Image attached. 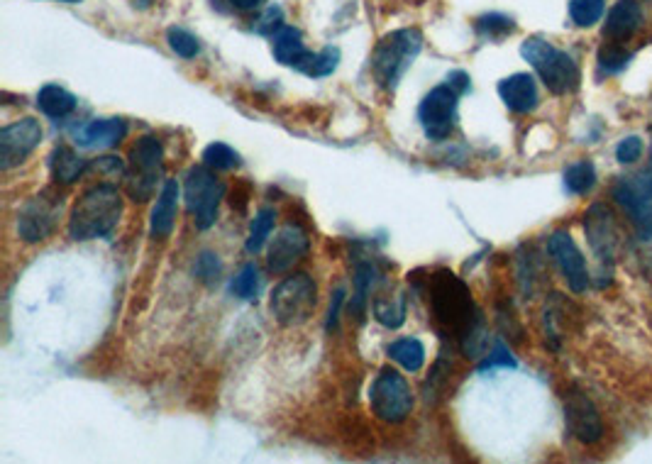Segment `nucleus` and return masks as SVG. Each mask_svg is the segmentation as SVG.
<instances>
[{
	"instance_id": "nucleus-1",
	"label": "nucleus",
	"mask_w": 652,
	"mask_h": 464,
	"mask_svg": "<svg viewBox=\"0 0 652 464\" xmlns=\"http://www.w3.org/2000/svg\"><path fill=\"white\" fill-rule=\"evenodd\" d=\"M430 311L442 333L462 342L464 352H477L474 340L482 338V318L474 308L472 294L460 276L438 272L430 281Z\"/></svg>"
},
{
	"instance_id": "nucleus-2",
	"label": "nucleus",
	"mask_w": 652,
	"mask_h": 464,
	"mask_svg": "<svg viewBox=\"0 0 652 464\" xmlns=\"http://www.w3.org/2000/svg\"><path fill=\"white\" fill-rule=\"evenodd\" d=\"M120 215H123V196H120V191L113 184L93 186L71 208V240L86 242L108 237L110 232L118 228Z\"/></svg>"
},
{
	"instance_id": "nucleus-3",
	"label": "nucleus",
	"mask_w": 652,
	"mask_h": 464,
	"mask_svg": "<svg viewBox=\"0 0 652 464\" xmlns=\"http://www.w3.org/2000/svg\"><path fill=\"white\" fill-rule=\"evenodd\" d=\"M423 35L416 27H406V30H396L386 35L372 54V74L379 88L394 93L399 88L406 71L411 69L413 59L421 54Z\"/></svg>"
},
{
	"instance_id": "nucleus-4",
	"label": "nucleus",
	"mask_w": 652,
	"mask_h": 464,
	"mask_svg": "<svg viewBox=\"0 0 652 464\" xmlns=\"http://www.w3.org/2000/svg\"><path fill=\"white\" fill-rule=\"evenodd\" d=\"M521 54L555 96L577 91L579 79H582L579 66L567 52L557 49L555 44L543 40V37H528L521 44Z\"/></svg>"
},
{
	"instance_id": "nucleus-5",
	"label": "nucleus",
	"mask_w": 652,
	"mask_h": 464,
	"mask_svg": "<svg viewBox=\"0 0 652 464\" xmlns=\"http://www.w3.org/2000/svg\"><path fill=\"white\" fill-rule=\"evenodd\" d=\"M164 176V147L159 137L145 135L135 142L127 154L125 191L135 203H145L157 193V184Z\"/></svg>"
},
{
	"instance_id": "nucleus-6",
	"label": "nucleus",
	"mask_w": 652,
	"mask_h": 464,
	"mask_svg": "<svg viewBox=\"0 0 652 464\" xmlns=\"http://www.w3.org/2000/svg\"><path fill=\"white\" fill-rule=\"evenodd\" d=\"M318 303V286L313 281V276L308 274H294L286 276L279 286L272 291V316L276 323L284 328H298V325L308 323L316 311Z\"/></svg>"
},
{
	"instance_id": "nucleus-7",
	"label": "nucleus",
	"mask_w": 652,
	"mask_h": 464,
	"mask_svg": "<svg viewBox=\"0 0 652 464\" xmlns=\"http://www.w3.org/2000/svg\"><path fill=\"white\" fill-rule=\"evenodd\" d=\"M372 413L384 423H403L413 411V391L396 369L386 367L377 374L369 389Z\"/></svg>"
},
{
	"instance_id": "nucleus-8",
	"label": "nucleus",
	"mask_w": 652,
	"mask_h": 464,
	"mask_svg": "<svg viewBox=\"0 0 652 464\" xmlns=\"http://www.w3.org/2000/svg\"><path fill=\"white\" fill-rule=\"evenodd\" d=\"M186 208L196 220L198 230L213 228L218 220L220 201L225 198V184L211 174L208 167H193L186 174Z\"/></svg>"
},
{
	"instance_id": "nucleus-9",
	"label": "nucleus",
	"mask_w": 652,
	"mask_h": 464,
	"mask_svg": "<svg viewBox=\"0 0 652 464\" xmlns=\"http://www.w3.org/2000/svg\"><path fill=\"white\" fill-rule=\"evenodd\" d=\"M64 211V198L54 191L32 196L18 213V235L25 242H44L54 235Z\"/></svg>"
},
{
	"instance_id": "nucleus-10",
	"label": "nucleus",
	"mask_w": 652,
	"mask_h": 464,
	"mask_svg": "<svg viewBox=\"0 0 652 464\" xmlns=\"http://www.w3.org/2000/svg\"><path fill=\"white\" fill-rule=\"evenodd\" d=\"M457 98L460 93L450 84L435 86L418 106V120H421L423 132L428 140H447L455 130L457 120Z\"/></svg>"
},
{
	"instance_id": "nucleus-11",
	"label": "nucleus",
	"mask_w": 652,
	"mask_h": 464,
	"mask_svg": "<svg viewBox=\"0 0 652 464\" xmlns=\"http://www.w3.org/2000/svg\"><path fill=\"white\" fill-rule=\"evenodd\" d=\"M44 130L40 120L22 118L0 130V169L8 171L25 162L40 147Z\"/></svg>"
},
{
	"instance_id": "nucleus-12",
	"label": "nucleus",
	"mask_w": 652,
	"mask_h": 464,
	"mask_svg": "<svg viewBox=\"0 0 652 464\" xmlns=\"http://www.w3.org/2000/svg\"><path fill=\"white\" fill-rule=\"evenodd\" d=\"M547 252H550V257L560 267L572 294H584L589 289V269L582 252H579L577 242L572 240V235L567 230L552 232L550 240H547Z\"/></svg>"
},
{
	"instance_id": "nucleus-13",
	"label": "nucleus",
	"mask_w": 652,
	"mask_h": 464,
	"mask_svg": "<svg viewBox=\"0 0 652 464\" xmlns=\"http://www.w3.org/2000/svg\"><path fill=\"white\" fill-rule=\"evenodd\" d=\"M565 421L569 433L582 445H596L604 438V421L596 411L594 401L584 391L572 389L565 399Z\"/></svg>"
},
{
	"instance_id": "nucleus-14",
	"label": "nucleus",
	"mask_w": 652,
	"mask_h": 464,
	"mask_svg": "<svg viewBox=\"0 0 652 464\" xmlns=\"http://www.w3.org/2000/svg\"><path fill=\"white\" fill-rule=\"evenodd\" d=\"M308 250H311V240H308L306 230L289 223L286 228L276 232L272 245H269V257H267L269 272L286 274L289 269H294L298 262L306 259Z\"/></svg>"
},
{
	"instance_id": "nucleus-15",
	"label": "nucleus",
	"mask_w": 652,
	"mask_h": 464,
	"mask_svg": "<svg viewBox=\"0 0 652 464\" xmlns=\"http://www.w3.org/2000/svg\"><path fill=\"white\" fill-rule=\"evenodd\" d=\"M584 230H587L591 252L599 257L601 264H611L613 257H616L618 232L613 213L604 203H594V206L589 208L587 218H584Z\"/></svg>"
},
{
	"instance_id": "nucleus-16",
	"label": "nucleus",
	"mask_w": 652,
	"mask_h": 464,
	"mask_svg": "<svg viewBox=\"0 0 652 464\" xmlns=\"http://www.w3.org/2000/svg\"><path fill=\"white\" fill-rule=\"evenodd\" d=\"M611 196L638 230L640 240H652V198L645 196L633 181H616Z\"/></svg>"
},
{
	"instance_id": "nucleus-17",
	"label": "nucleus",
	"mask_w": 652,
	"mask_h": 464,
	"mask_svg": "<svg viewBox=\"0 0 652 464\" xmlns=\"http://www.w3.org/2000/svg\"><path fill=\"white\" fill-rule=\"evenodd\" d=\"M499 96L501 101L506 103L508 110H513V113H533L535 108H538V86H535V79L526 71H521V74H513V76H506L504 81L499 84Z\"/></svg>"
},
{
	"instance_id": "nucleus-18",
	"label": "nucleus",
	"mask_w": 652,
	"mask_h": 464,
	"mask_svg": "<svg viewBox=\"0 0 652 464\" xmlns=\"http://www.w3.org/2000/svg\"><path fill=\"white\" fill-rule=\"evenodd\" d=\"M127 123L123 118L91 120L76 132V145L84 149H110L125 140Z\"/></svg>"
},
{
	"instance_id": "nucleus-19",
	"label": "nucleus",
	"mask_w": 652,
	"mask_h": 464,
	"mask_svg": "<svg viewBox=\"0 0 652 464\" xmlns=\"http://www.w3.org/2000/svg\"><path fill=\"white\" fill-rule=\"evenodd\" d=\"M640 25H643V8L638 0H616L606 18L604 32L613 42H626L640 30Z\"/></svg>"
},
{
	"instance_id": "nucleus-20",
	"label": "nucleus",
	"mask_w": 652,
	"mask_h": 464,
	"mask_svg": "<svg viewBox=\"0 0 652 464\" xmlns=\"http://www.w3.org/2000/svg\"><path fill=\"white\" fill-rule=\"evenodd\" d=\"M176 211H179V184L174 179L164 181L162 191H159L157 206L152 208V218H149V232L157 240H167L174 232Z\"/></svg>"
},
{
	"instance_id": "nucleus-21",
	"label": "nucleus",
	"mask_w": 652,
	"mask_h": 464,
	"mask_svg": "<svg viewBox=\"0 0 652 464\" xmlns=\"http://www.w3.org/2000/svg\"><path fill=\"white\" fill-rule=\"evenodd\" d=\"M272 40H274L272 42L274 59L279 64L291 66V69L301 71L303 64L311 59L313 52H308V49H306V42H303V32L298 30V27L284 25L279 32H276Z\"/></svg>"
},
{
	"instance_id": "nucleus-22",
	"label": "nucleus",
	"mask_w": 652,
	"mask_h": 464,
	"mask_svg": "<svg viewBox=\"0 0 652 464\" xmlns=\"http://www.w3.org/2000/svg\"><path fill=\"white\" fill-rule=\"evenodd\" d=\"M88 164L91 162L81 159L74 149L66 145L54 149L52 157H49V169H52L57 184H76L79 179H84V174H88Z\"/></svg>"
},
{
	"instance_id": "nucleus-23",
	"label": "nucleus",
	"mask_w": 652,
	"mask_h": 464,
	"mask_svg": "<svg viewBox=\"0 0 652 464\" xmlns=\"http://www.w3.org/2000/svg\"><path fill=\"white\" fill-rule=\"evenodd\" d=\"M37 108H40L47 118L62 120L76 110V96L62 86L47 84L37 93Z\"/></svg>"
},
{
	"instance_id": "nucleus-24",
	"label": "nucleus",
	"mask_w": 652,
	"mask_h": 464,
	"mask_svg": "<svg viewBox=\"0 0 652 464\" xmlns=\"http://www.w3.org/2000/svg\"><path fill=\"white\" fill-rule=\"evenodd\" d=\"M386 352H389V357L394 359L396 364H401L406 372H421L425 364V347L423 342L416 338H401L391 342V345L386 347Z\"/></svg>"
},
{
	"instance_id": "nucleus-25",
	"label": "nucleus",
	"mask_w": 652,
	"mask_h": 464,
	"mask_svg": "<svg viewBox=\"0 0 652 464\" xmlns=\"http://www.w3.org/2000/svg\"><path fill=\"white\" fill-rule=\"evenodd\" d=\"M274 223H276V213L272 208H262V211H257V215L252 218L250 237H247L245 242V250L250 254H257L262 250V247L267 245L269 235L274 232Z\"/></svg>"
},
{
	"instance_id": "nucleus-26",
	"label": "nucleus",
	"mask_w": 652,
	"mask_h": 464,
	"mask_svg": "<svg viewBox=\"0 0 652 464\" xmlns=\"http://www.w3.org/2000/svg\"><path fill=\"white\" fill-rule=\"evenodd\" d=\"M596 186V169L594 164L582 159V162H574L572 167L565 171V189L574 196H584Z\"/></svg>"
},
{
	"instance_id": "nucleus-27",
	"label": "nucleus",
	"mask_w": 652,
	"mask_h": 464,
	"mask_svg": "<svg viewBox=\"0 0 652 464\" xmlns=\"http://www.w3.org/2000/svg\"><path fill=\"white\" fill-rule=\"evenodd\" d=\"M474 30H477V35L484 37V40H504V37L516 30V22L504 13H486L474 22Z\"/></svg>"
},
{
	"instance_id": "nucleus-28",
	"label": "nucleus",
	"mask_w": 652,
	"mask_h": 464,
	"mask_svg": "<svg viewBox=\"0 0 652 464\" xmlns=\"http://www.w3.org/2000/svg\"><path fill=\"white\" fill-rule=\"evenodd\" d=\"M377 281V267L372 262H362L357 264L355 272V301H352L350 311L355 313L357 318H362L364 306H367L369 291H372V284Z\"/></svg>"
},
{
	"instance_id": "nucleus-29",
	"label": "nucleus",
	"mask_w": 652,
	"mask_h": 464,
	"mask_svg": "<svg viewBox=\"0 0 652 464\" xmlns=\"http://www.w3.org/2000/svg\"><path fill=\"white\" fill-rule=\"evenodd\" d=\"M259 289H262V276H259L257 264L252 262L245 264L230 284L232 296L242 298V301H254L259 296Z\"/></svg>"
},
{
	"instance_id": "nucleus-30",
	"label": "nucleus",
	"mask_w": 652,
	"mask_h": 464,
	"mask_svg": "<svg viewBox=\"0 0 652 464\" xmlns=\"http://www.w3.org/2000/svg\"><path fill=\"white\" fill-rule=\"evenodd\" d=\"M340 64V49L337 47H325L320 52H313L311 59L303 64L301 74L311 76V79H323V76H330Z\"/></svg>"
},
{
	"instance_id": "nucleus-31",
	"label": "nucleus",
	"mask_w": 652,
	"mask_h": 464,
	"mask_svg": "<svg viewBox=\"0 0 652 464\" xmlns=\"http://www.w3.org/2000/svg\"><path fill=\"white\" fill-rule=\"evenodd\" d=\"M201 159L208 169L215 171H232L240 167V154L230 145H225V142H213V145H208L203 149Z\"/></svg>"
},
{
	"instance_id": "nucleus-32",
	"label": "nucleus",
	"mask_w": 652,
	"mask_h": 464,
	"mask_svg": "<svg viewBox=\"0 0 652 464\" xmlns=\"http://www.w3.org/2000/svg\"><path fill=\"white\" fill-rule=\"evenodd\" d=\"M606 0H569V18L577 27H594L604 18Z\"/></svg>"
},
{
	"instance_id": "nucleus-33",
	"label": "nucleus",
	"mask_w": 652,
	"mask_h": 464,
	"mask_svg": "<svg viewBox=\"0 0 652 464\" xmlns=\"http://www.w3.org/2000/svg\"><path fill=\"white\" fill-rule=\"evenodd\" d=\"M167 42L171 52L179 54L181 59H196L198 54H201V42H198V37L186 30V27H179V25L169 27Z\"/></svg>"
},
{
	"instance_id": "nucleus-34",
	"label": "nucleus",
	"mask_w": 652,
	"mask_h": 464,
	"mask_svg": "<svg viewBox=\"0 0 652 464\" xmlns=\"http://www.w3.org/2000/svg\"><path fill=\"white\" fill-rule=\"evenodd\" d=\"M374 318L386 328H401L406 320V301H384V298H374Z\"/></svg>"
},
{
	"instance_id": "nucleus-35",
	"label": "nucleus",
	"mask_w": 652,
	"mask_h": 464,
	"mask_svg": "<svg viewBox=\"0 0 652 464\" xmlns=\"http://www.w3.org/2000/svg\"><path fill=\"white\" fill-rule=\"evenodd\" d=\"M628 64H631V52L621 49L618 44H606V47H601L599 69L604 76L621 74Z\"/></svg>"
},
{
	"instance_id": "nucleus-36",
	"label": "nucleus",
	"mask_w": 652,
	"mask_h": 464,
	"mask_svg": "<svg viewBox=\"0 0 652 464\" xmlns=\"http://www.w3.org/2000/svg\"><path fill=\"white\" fill-rule=\"evenodd\" d=\"M281 27H284V10H281L279 5H269V8H264L262 13L252 20V30L257 32V35L274 37Z\"/></svg>"
},
{
	"instance_id": "nucleus-37",
	"label": "nucleus",
	"mask_w": 652,
	"mask_h": 464,
	"mask_svg": "<svg viewBox=\"0 0 652 464\" xmlns=\"http://www.w3.org/2000/svg\"><path fill=\"white\" fill-rule=\"evenodd\" d=\"M220 274H223V264H220L218 254L203 252L201 257L196 259V276L201 284L215 286L220 281Z\"/></svg>"
},
{
	"instance_id": "nucleus-38",
	"label": "nucleus",
	"mask_w": 652,
	"mask_h": 464,
	"mask_svg": "<svg viewBox=\"0 0 652 464\" xmlns=\"http://www.w3.org/2000/svg\"><path fill=\"white\" fill-rule=\"evenodd\" d=\"M643 149V140L638 135H631L626 140H621V145L616 147V159L621 164H633L643 157Z\"/></svg>"
},
{
	"instance_id": "nucleus-39",
	"label": "nucleus",
	"mask_w": 652,
	"mask_h": 464,
	"mask_svg": "<svg viewBox=\"0 0 652 464\" xmlns=\"http://www.w3.org/2000/svg\"><path fill=\"white\" fill-rule=\"evenodd\" d=\"M88 171H98V174H103V176H120V174H125V164H123V159H118V157H101V159H96V162L88 164Z\"/></svg>"
},
{
	"instance_id": "nucleus-40",
	"label": "nucleus",
	"mask_w": 652,
	"mask_h": 464,
	"mask_svg": "<svg viewBox=\"0 0 652 464\" xmlns=\"http://www.w3.org/2000/svg\"><path fill=\"white\" fill-rule=\"evenodd\" d=\"M516 367V359H513L511 355H508V350L504 345H496V350L491 352V357L486 359V362L482 364V369H491V367Z\"/></svg>"
},
{
	"instance_id": "nucleus-41",
	"label": "nucleus",
	"mask_w": 652,
	"mask_h": 464,
	"mask_svg": "<svg viewBox=\"0 0 652 464\" xmlns=\"http://www.w3.org/2000/svg\"><path fill=\"white\" fill-rule=\"evenodd\" d=\"M469 81H472V79H469L467 71H450V74H447V84L455 88L460 96H462V93L469 91V86H472Z\"/></svg>"
},
{
	"instance_id": "nucleus-42",
	"label": "nucleus",
	"mask_w": 652,
	"mask_h": 464,
	"mask_svg": "<svg viewBox=\"0 0 652 464\" xmlns=\"http://www.w3.org/2000/svg\"><path fill=\"white\" fill-rule=\"evenodd\" d=\"M345 301V291L337 289L333 296V303H330V313H328V330L337 328V320H340V306Z\"/></svg>"
},
{
	"instance_id": "nucleus-43",
	"label": "nucleus",
	"mask_w": 652,
	"mask_h": 464,
	"mask_svg": "<svg viewBox=\"0 0 652 464\" xmlns=\"http://www.w3.org/2000/svg\"><path fill=\"white\" fill-rule=\"evenodd\" d=\"M635 186H638L640 191L645 193V196L652 198V169H645V171H640L638 176H635V181H633Z\"/></svg>"
},
{
	"instance_id": "nucleus-44",
	"label": "nucleus",
	"mask_w": 652,
	"mask_h": 464,
	"mask_svg": "<svg viewBox=\"0 0 652 464\" xmlns=\"http://www.w3.org/2000/svg\"><path fill=\"white\" fill-rule=\"evenodd\" d=\"M228 3L240 13H250V10H257L264 0H228Z\"/></svg>"
},
{
	"instance_id": "nucleus-45",
	"label": "nucleus",
	"mask_w": 652,
	"mask_h": 464,
	"mask_svg": "<svg viewBox=\"0 0 652 464\" xmlns=\"http://www.w3.org/2000/svg\"><path fill=\"white\" fill-rule=\"evenodd\" d=\"M59 3H81V0H59Z\"/></svg>"
}]
</instances>
